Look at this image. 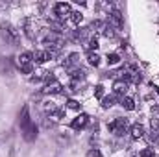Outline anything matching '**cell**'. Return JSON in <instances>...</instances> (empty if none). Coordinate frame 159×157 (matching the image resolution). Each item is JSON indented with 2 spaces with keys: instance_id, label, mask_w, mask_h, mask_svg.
<instances>
[{
  "instance_id": "7",
  "label": "cell",
  "mask_w": 159,
  "mask_h": 157,
  "mask_svg": "<svg viewBox=\"0 0 159 157\" xmlns=\"http://www.w3.org/2000/svg\"><path fill=\"white\" fill-rule=\"evenodd\" d=\"M22 133H24V139H26V141H34V139L37 137V126L32 122L26 129H22Z\"/></svg>"
},
{
  "instance_id": "9",
  "label": "cell",
  "mask_w": 159,
  "mask_h": 157,
  "mask_svg": "<svg viewBox=\"0 0 159 157\" xmlns=\"http://www.w3.org/2000/svg\"><path fill=\"white\" fill-rule=\"evenodd\" d=\"M144 135V126L143 124H133L131 126V137L133 139H141Z\"/></svg>"
},
{
  "instance_id": "16",
  "label": "cell",
  "mask_w": 159,
  "mask_h": 157,
  "mask_svg": "<svg viewBox=\"0 0 159 157\" xmlns=\"http://www.w3.org/2000/svg\"><path fill=\"white\" fill-rule=\"evenodd\" d=\"M70 20H72L74 24H80V22H81V13H76V11H72V13H70Z\"/></svg>"
},
{
  "instance_id": "22",
  "label": "cell",
  "mask_w": 159,
  "mask_h": 157,
  "mask_svg": "<svg viewBox=\"0 0 159 157\" xmlns=\"http://www.w3.org/2000/svg\"><path fill=\"white\" fill-rule=\"evenodd\" d=\"M89 46H91V48H98V43H96V39H91Z\"/></svg>"
},
{
  "instance_id": "4",
  "label": "cell",
  "mask_w": 159,
  "mask_h": 157,
  "mask_svg": "<svg viewBox=\"0 0 159 157\" xmlns=\"http://www.w3.org/2000/svg\"><path fill=\"white\" fill-rule=\"evenodd\" d=\"M54 11H56L57 19H69V17H70V13H72V7H70V4L61 2V4H56Z\"/></svg>"
},
{
  "instance_id": "5",
  "label": "cell",
  "mask_w": 159,
  "mask_h": 157,
  "mask_svg": "<svg viewBox=\"0 0 159 157\" xmlns=\"http://www.w3.org/2000/svg\"><path fill=\"white\" fill-rule=\"evenodd\" d=\"M109 22H111L115 28H122V26H124V17H122V13L117 11V9L111 11V13H109Z\"/></svg>"
},
{
  "instance_id": "8",
  "label": "cell",
  "mask_w": 159,
  "mask_h": 157,
  "mask_svg": "<svg viewBox=\"0 0 159 157\" xmlns=\"http://www.w3.org/2000/svg\"><path fill=\"white\" fill-rule=\"evenodd\" d=\"M50 59V54L46 52V50H37L35 54H34V61L37 63V65H43V63H46Z\"/></svg>"
},
{
  "instance_id": "14",
  "label": "cell",
  "mask_w": 159,
  "mask_h": 157,
  "mask_svg": "<svg viewBox=\"0 0 159 157\" xmlns=\"http://www.w3.org/2000/svg\"><path fill=\"white\" fill-rule=\"evenodd\" d=\"M113 102H115V96H106V98H102V107L107 109V107L113 105Z\"/></svg>"
},
{
  "instance_id": "3",
  "label": "cell",
  "mask_w": 159,
  "mask_h": 157,
  "mask_svg": "<svg viewBox=\"0 0 159 157\" xmlns=\"http://www.w3.org/2000/svg\"><path fill=\"white\" fill-rule=\"evenodd\" d=\"M109 129H111L115 135H124L126 129H128V120H126V118H117L115 122L109 124Z\"/></svg>"
},
{
  "instance_id": "6",
  "label": "cell",
  "mask_w": 159,
  "mask_h": 157,
  "mask_svg": "<svg viewBox=\"0 0 159 157\" xmlns=\"http://www.w3.org/2000/svg\"><path fill=\"white\" fill-rule=\"evenodd\" d=\"M87 122H89V117H87V115H80V117H76L72 120L70 128H72V129H81V128L87 126Z\"/></svg>"
},
{
  "instance_id": "15",
  "label": "cell",
  "mask_w": 159,
  "mask_h": 157,
  "mask_svg": "<svg viewBox=\"0 0 159 157\" xmlns=\"http://www.w3.org/2000/svg\"><path fill=\"white\" fill-rule=\"evenodd\" d=\"M119 61H120L119 54H109V56H107V63H109V65H117Z\"/></svg>"
},
{
  "instance_id": "19",
  "label": "cell",
  "mask_w": 159,
  "mask_h": 157,
  "mask_svg": "<svg viewBox=\"0 0 159 157\" xmlns=\"http://www.w3.org/2000/svg\"><path fill=\"white\" fill-rule=\"evenodd\" d=\"M94 94H96V98H102V96H104V87H102V85H98V87H96V91H94Z\"/></svg>"
},
{
  "instance_id": "1",
  "label": "cell",
  "mask_w": 159,
  "mask_h": 157,
  "mask_svg": "<svg viewBox=\"0 0 159 157\" xmlns=\"http://www.w3.org/2000/svg\"><path fill=\"white\" fill-rule=\"evenodd\" d=\"M0 35H2V39L6 41L7 44H11V46H17L19 44V32L9 24V22H2V26H0Z\"/></svg>"
},
{
  "instance_id": "10",
  "label": "cell",
  "mask_w": 159,
  "mask_h": 157,
  "mask_svg": "<svg viewBox=\"0 0 159 157\" xmlns=\"http://www.w3.org/2000/svg\"><path fill=\"white\" fill-rule=\"evenodd\" d=\"M126 89H128L126 81H115V85H113V92H115V96H122V94L126 92Z\"/></svg>"
},
{
  "instance_id": "13",
  "label": "cell",
  "mask_w": 159,
  "mask_h": 157,
  "mask_svg": "<svg viewBox=\"0 0 159 157\" xmlns=\"http://www.w3.org/2000/svg\"><path fill=\"white\" fill-rule=\"evenodd\" d=\"M122 105L128 109V111H133L135 109V105H133V100L129 98V96H126V98H122Z\"/></svg>"
},
{
  "instance_id": "17",
  "label": "cell",
  "mask_w": 159,
  "mask_h": 157,
  "mask_svg": "<svg viewBox=\"0 0 159 157\" xmlns=\"http://www.w3.org/2000/svg\"><path fill=\"white\" fill-rule=\"evenodd\" d=\"M139 157H156V155H154V150H152V148H144Z\"/></svg>"
},
{
  "instance_id": "21",
  "label": "cell",
  "mask_w": 159,
  "mask_h": 157,
  "mask_svg": "<svg viewBox=\"0 0 159 157\" xmlns=\"http://www.w3.org/2000/svg\"><path fill=\"white\" fill-rule=\"evenodd\" d=\"M69 107H70V109H80V104L76 100H69Z\"/></svg>"
},
{
  "instance_id": "18",
  "label": "cell",
  "mask_w": 159,
  "mask_h": 157,
  "mask_svg": "<svg viewBox=\"0 0 159 157\" xmlns=\"http://www.w3.org/2000/svg\"><path fill=\"white\" fill-rule=\"evenodd\" d=\"M87 157H102V154H100V150H98V148H93V150H89V152H87Z\"/></svg>"
},
{
  "instance_id": "11",
  "label": "cell",
  "mask_w": 159,
  "mask_h": 157,
  "mask_svg": "<svg viewBox=\"0 0 159 157\" xmlns=\"http://www.w3.org/2000/svg\"><path fill=\"white\" fill-rule=\"evenodd\" d=\"M0 65H2V69H0V72L2 74H11V61L9 59H6V57H0Z\"/></svg>"
},
{
  "instance_id": "2",
  "label": "cell",
  "mask_w": 159,
  "mask_h": 157,
  "mask_svg": "<svg viewBox=\"0 0 159 157\" xmlns=\"http://www.w3.org/2000/svg\"><path fill=\"white\" fill-rule=\"evenodd\" d=\"M19 67L24 74H30L34 70V54L32 52H22L19 56Z\"/></svg>"
},
{
  "instance_id": "20",
  "label": "cell",
  "mask_w": 159,
  "mask_h": 157,
  "mask_svg": "<svg viewBox=\"0 0 159 157\" xmlns=\"http://www.w3.org/2000/svg\"><path fill=\"white\" fill-rule=\"evenodd\" d=\"M76 59H78V54H70V57H69L67 65H74V63H76Z\"/></svg>"
},
{
  "instance_id": "12",
  "label": "cell",
  "mask_w": 159,
  "mask_h": 157,
  "mask_svg": "<svg viewBox=\"0 0 159 157\" xmlns=\"http://www.w3.org/2000/svg\"><path fill=\"white\" fill-rule=\"evenodd\" d=\"M87 59H89V65H93V67H98L100 65V57H98V54H89L87 56Z\"/></svg>"
}]
</instances>
